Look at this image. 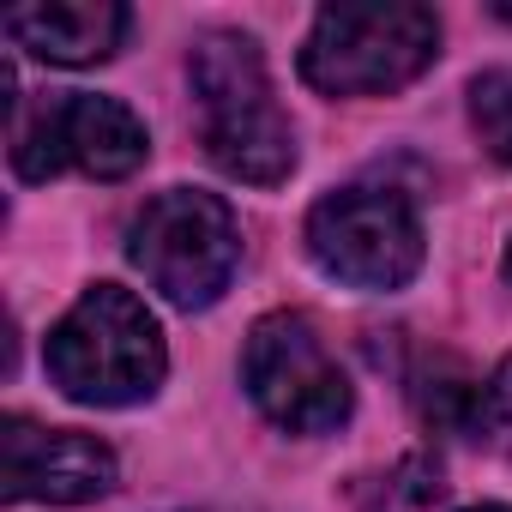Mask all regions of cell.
<instances>
[{
	"label": "cell",
	"instance_id": "cell-3",
	"mask_svg": "<svg viewBox=\"0 0 512 512\" xmlns=\"http://www.w3.org/2000/svg\"><path fill=\"white\" fill-rule=\"evenodd\" d=\"M440 55V19L416 0L326 7L302 49V79L320 97H380L422 79Z\"/></svg>",
	"mask_w": 512,
	"mask_h": 512
},
{
	"label": "cell",
	"instance_id": "cell-5",
	"mask_svg": "<svg viewBox=\"0 0 512 512\" xmlns=\"http://www.w3.org/2000/svg\"><path fill=\"white\" fill-rule=\"evenodd\" d=\"M314 266L350 290H404L422 272V217L398 187H338L308 211Z\"/></svg>",
	"mask_w": 512,
	"mask_h": 512
},
{
	"label": "cell",
	"instance_id": "cell-1",
	"mask_svg": "<svg viewBox=\"0 0 512 512\" xmlns=\"http://www.w3.org/2000/svg\"><path fill=\"white\" fill-rule=\"evenodd\" d=\"M193 103H199V139L205 157L247 187H278L296 169V133L272 97L266 61L253 37L235 31H211L199 37L193 61Z\"/></svg>",
	"mask_w": 512,
	"mask_h": 512
},
{
	"label": "cell",
	"instance_id": "cell-8",
	"mask_svg": "<svg viewBox=\"0 0 512 512\" xmlns=\"http://www.w3.org/2000/svg\"><path fill=\"white\" fill-rule=\"evenodd\" d=\"M0 476H7V500L85 506L115 488V452L79 428H37L31 416H7V428H0Z\"/></svg>",
	"mask_w": 512,
	"mask_h": 512
},
{
	"label": "cell",
	"instance_id": "cell-2",
	"mask_svg": "<svg viewBox=\"0 0 512 512\" xmlns=\"http://www.w3.org/2000/svg\"><path fill=\"white\" fill-rule=\"evenodd\" d=\"M43 368L61 386V398L91 404V410H127V404H145L163 386L169 350H163V332H157L151 308L133 290L91 284L73 302V314L49 332Z\"/></svg>",
	"mask_w": 512,
	"mask_h": 512
},
{
	"label": "cell",
	"instance_id": "cell-13",
	"mask_svg": "<svg viewBox=\"0 0 512 512\" xmlns=\"http://www.w3.org/2000/svg\"><path fill=\"white\" fill-rule=\"evenodd\" d=\"M464 512H506V506H464Z\"/></svg>",
	"mask_w": 512,
	"mask_h": 512
},
{
	"label": "cell",
	"instance_id": "cell-9",
	"mask_svg": "<svg viewBox=\"0 0 512 512\" xmlns=\"http://www.w3.org/2000/svg\"><path fill=\"white\" fill-rule=\"evenodd\" d=\"M7 37L49 67H97L121 49L127 7L121 0H43V7H13Z\"/></svg>",
	"mask_w": 512,
	"mask_h": 512
},
{
	"label": "cell",
	"instance_id": "cell-12",
	"mask_svg": "<svg viewBox=\"0 0 512 512\" xmlns=\"http://www.w3.org/2000/svg\"><path fill=\"white\" fill-rule=\"evenodd\" d=\"M434 494H440V470H434L428 458H410V464L386 482L380 512H410V506H422V500H434Z\"/></svg>",
	"mask_w": 512,
	"mask_h": 512
},
{
	"label": "cell",
	"instance_id": "cell-7",
	"mask_svg": "<svg viewBox=\"0 0 512 512\" xmlns=\"http://www.w3.org/2000/svg\"><path fill=\"white\" fill-rule=\"evenodd\" d=\"M145 157H151V139L139 115L115 97L61 91V97H43L31 115L13 109V169L25 181H49L61 169L127 181L133 169H145Z\"/></svg>",
	"mask_w": 512,
	"mask_h": 512
},
{
	"label": "cell",
	"instance_id": "cell-14",
	"mask_svg": "<svg viewBox=\"0 0 512 512\" xmlns=\"http://www.w3.org/2000/svg\"><path fill=\"white\" fill-rule=\"evenodd\" d=\"M506 284H512V247H506Z\"/></svg>",
	"mask_w": 512,
	"mask_h": 512
},
{
	"label": "cell",
	"instance_id": "cell-6",
	"mask_svg": "<svg viewBox=\"0 0 512 512\" xmlns=\"http://www.w3.org/2000/svg\"><path fill=\"white\" fill-rule=\"evenodd\" d=\"M241 380L247 398L290 434H332L356 410L350 380L308 314H266L253 326L241 350Z\"/></svg>",
	"mask_w": 512,
	"mask_h": 512
},
{
	"label": "cell",
	"instance_id": "cell-4",
	"mask_svg": "<svg viewBox=\"0 0 512 512\" xmlns=\"http://www.w3.org/2000/svg\"><path fill=\"white\" fill-rule=\"evenodd\" d=\"M127 260L145 272V284L163 302L199 314V308H211L229 290V278L241 266L235 211L217 193L169 187V193H157L133 217V229H127Z\"/></svg>",
	"mask_w": 512,
	"mask_h": 512
},
{
	"label": "cell",
	"instance_id": "cell-10",
	"mask_svg": "<svg viewBox=\"0 0 512 512\" xmlns=\"http://www.w3.org/2000/svg\"><path fill=\"white\" fill-rule=\"evenodd\" d=\"M470 127L494 163H512V67H494L470 85Z\"/></svg>",
	"mask_w": 512,
	"mask_h": 512
},
{
	"label": "cell",
	"instance_id": "cell-11",
	"mask_svg": "<svg viewBox=\"0 0 512 512\" xmlns=\"http://www.w3.org/2000/svg\"><path fill=\"white\" fill-rule=\"evenodd\" d=\"M470 428L488 440V446H500V452H512V356L488 374V386L470 398Z\"/></svg>",
	"mask_w": 512,
	"mask_h": 512
}]
</instances>
